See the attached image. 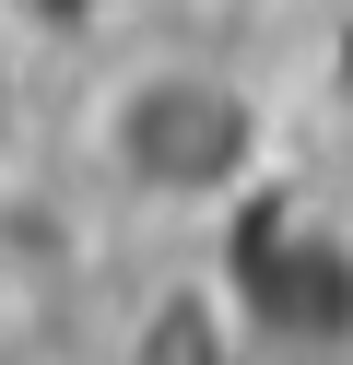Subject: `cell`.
Segmentation results:
<instances>
[{"label": "cell", "mask_w": 353, "mask_h": 365, "mask_svg": "<svg viewBox=\"0 0 353 365\" xmlns=\"http://www.w3.org/2000/svg\"><path fill=\"white\" fill-rule=\"evenodd\" d=\"M118 153H130L153 189L200 200V189H224V177H235L247 118H235L212 83H141V95H130V118H118Z\"/></svg>", "instance_id": "cell-1"}]
</instances>
